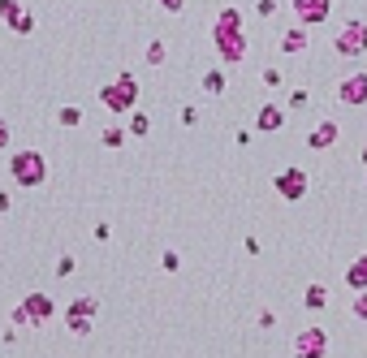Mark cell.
Listing matches in <instances>:
<instances>
[{
    "label": "cell",
    "mask_w": 367,
    "mask_h": 358,
    "mask_svg": "<svg viewBox=\"0 0 367 358\" xmlns=\"http://www.w3.org/2000/svg\"><path fill=\"white\" fill-rule=\"evenodd\" d=\"M212 48H216V57H220V65H242L247 61V31H242V9H233V5H225L216 13V22H212Z\"/></svg>",
    "instance_id": "1"
},
{
    "label": "cell",
    "mask_w": 367,
    "mask_h": 358,
    "mask_svg": "<svg viewBox=\"0 0 367 358\" xmlns=\"http://www.w3.org/2000/svg\"><path fill=\"white\" fill-rule=\"evenodd\" d=\"M48 156L43 151H35V147H27V151H13V160H9V177L22 186V190H39V186H48Z\"/></svg>",
    "instance_id": "2"
},
{
    "label": "cell",
    "mask_w": 367,
    "mask_h": 358,
    "mask_svg": "<svg viewBox=\"0 0 367 358\" xmlns=\"http://www.w3.org/2000/svg\"><path fill=\"white\" fill-rule=\"evenodd\" d=\"M95 99H100L113 117L134 113L138 108V78H134V73H121V78H113V83H104L100 91H95Z\"/></svg>",
    "instance_id": "3"
},
{
    "label": "cell",
    "mask_w": 367,
    "mask_h": 358,
    "mask_svg": "<svg viewBox=\"0 0 367 358\" xmlns=\"http://www.w3.org/2000/svg\"><path fill=\"white\" fill-rule=\"evenodd\" d=\"M333 341H329V332L324 328H298L294 332V341H289V358H329Z\"/></svg>",
    "instance_id": "4"
},
{
    "label": "cell",
    "mask_w": 367,
    "mask_h": 358,
    "mask_svg": "<svg viewBox=\"0 0 367 358\" xmlns=\"http://www.w3.org/2000/svg\"><path fill=\"white\" fill-rule=\"evenodd\" d=\"M273 190H277L281 203H303L307 190H311V177H307V169L289 164V169H281V173L273 177Z\"/></svg>",
    "instance_id": "5"
},
{
    "label": "cell",
    "mask_w": 367,
    "mask_h": 358,
    "mask_svg": "<svg viewBox=\"0 0 367 358\" xmlns=\"http://www.w3.org/2000/svg\"><path fill=\"white\" fill-rule=\"evenodd\" d=\"M333 48H337V57H346V61H359L363 52H367V22H359V17H350L346 27L337 31V39H333Z\"/></svg>",
    "instance_id": "6"
},
{
    "label": "cell",
    "mask_w": 367,
    "mask_h": 358,
    "mask_svg": "<svg viewBox=\"0 0 367 358\" xmlns=\"http://www.w3.org/2000/svg\"><path fill=\"white\" fill-rule=\"evenodd\" d=\"M22 311H27V328H43V324H52V315H57V302H52V294L31 289L27 298H22Z\"/></svg>",
    "instance_id": "7"
},
{
    "label": "cell",
    "mask_w": 367,
    "mask_h": 358,
    "mask_svg": "<svg viewBox=\"0 0 367 358\" xmlns=\"http://www.w3.org/2000/svg\"><path fill=\"white\" fill-rule=\"evenodd\" d=\"M337 104H346V108L367 104V69H354V73H346V78L337 83Z\"/></svg>",
    "instance_id": "8"
},
{
    "label": "cell",
    "mask_w": 367,
    "mask_h": 358,
    "mask_svg": "<svg viewBox=\"0 0 367 358\" xmlns=\"http://www.w3.org/2000/svg\"><path fill=\"white\" fill-rule=\"evenodd\" d=\"M289 9L294 17H298V27H324L329 13H333V0H289Z\"/></svg>",
    "instance_id": "9"
},
{
    "label": "cell",
    "mask_w": 367,
    "mask_h": 358,
    "mask_svg": "<svg viewBox=\"0 0 367 358\" xmlns=\"http://www.w3.org/2000/svg\"><path fill=\"white\" fill-rule=\"evenodd\" d=\"M337 138H341V125H337L333 117H324V121H315V125H311L307 147H311V151H329V147H337Z\"/></svg>",
    "instance_id": "10"
},
{
    "label": "cell",
    "mask_w": 367,
    "mask_h": 358,
    "mask_svg": "<svg viewBox=\"0 0 367 358\" xmlns=\"http://www.w3.org/2000/svg\"><path fill=\"white\" fill-rule=\"evenodd\" d=\"M285 130V108L281 104H259L255 113V134H281Z\"/></svg>",
    "instance_id": "11"
},
{
    "label": "cell",
    "mask_w": 367,
    "mask_h": 358,
    "mask_svg": "<svg viewBox=\"0 0 367 358\" xmlns=\"http://www.w3.org/2000/svg\"><path fill=\"white\" fill-rule=\"evenodd\" d=\"M199 91H203L208 99H220V95L229 91V69H225V65H212V69H203Z\"/></svg>",
    "instance_id": "12"
},
{
    "label": "cell",
    "mask_w": 367,
    "mask_h": 358,
    "mask_svg": "<svg viewBox=\"0 0 367 358\" xmlns=\"http://www.w3.org/2000/svg\"><path fill=\"white\" fill-rule=\"evenodd\" d=\"M329 306H333V289L324 280H311L303 289V311H329Z\"/></svg>",
    "instance_id": "13"
},
{
    "label": "cell",
    "mask_w": 367,
    "mask_h": 358,
    "mask_svg": "<svg viewBox=\"0 0 367 358\" xmlns=\"http://www.w3.org/2000/svg\"><path fill=\"white\" fill-rule=\"evenodd\" d=\"M95 315H100V302H95L91 294H78L65 306V320H95Z\"/></svg>",
    "instance_id": "14"
},
{
    "label": "cell",
    "mask_w": 367,
    "mask_h": 358,
    "mask_svg": "<svg viewBox=\"0 0 367 358\" xmlns=\"http://www.w3.org/2000/svg\"><path fill=\"white\" fill-rule=\"evenodd\" d=\"M346 289H350V294L367 289V250L350 259V268H346Z\"/></svg>",
    "instance_id": "15"
},
{
    "label": "cell",
    "mask_w": 367,
    "mask_h": 358,
    "mask_svg": "<svg viewBox=\"0 0 367 358\" xmlns=\"http://www.w3.org/2000/svg\"><path fill=\"white\" fill-rule=\"evenodd\" d=\"M307 48H311L307 27H303V31H285V35H281V52H285V57H303Z\"/></svg>",
    "instance_id": "16"
},
{
    "label": "cell",
    "mask_w": 367,
    "mask_h": 358,
    "mask_svg": "<svg viewBox=\"0 0 367 358\" xmlns=\"http://www.w3.org/2000/svg\"><path fill=\"white\" fill-rule=\"evenodd\" d=\"M52 117H57L61 130H78V125H82V108H78V104H61Z\"/></svg>",
    "instance_id": "17"
},
{
    "label": "cell",
    "mask_w": 367,
    "mask_h": 358,
    "mask_svg": "<svg viewBox=\"0 0 367 358\" xmlns=\"http://www.w3.org/2000/svg\"><path fill=\"white\" fill-rule=\"evenodd\" d=\"M126 130H130V138H147V134H152V117H147V113H130V121H126Z\"/></svg>",
    "instance_id": "18"
},
{
    "label": "cell",
    "mask_w": 367,
    "mask_h": 358,
    "mask_svg": "<svg viewBox=\"0 0 367 358\" xmlns=\"http://www.w3.org/2000/svg\"><path fill=\"white\" fill-rule=\"evenodd\" d=\"M143 57H147V65H152V69H160V65L168 61V43H164V39H152V43H147V52H143Z\"/></svg>",
    "instance_id": "19"
},
{
    "label": "cell",
    "mask_w": 367,
    "mask_h": 358,
    "mask_svg": "<svg viewBox=\"0 0 367 358\" xmlns=\"http://www.w3.org/2000/svg\"><path fill=\"white\" fill-rule=\"evenodd\" d=\"M126 138H130V130H126V125H108V130L100 134V143H104L108 151H117V147H121V143H126Z\"/></svg>",
    "instance_id": "20"
},
{
    "label": "cell",
    "mask_w": 367,
    "mask_h": 358,
    "mask_svg": "<svg viewBox=\"0 0 367 358\" xmlns=\"http://www.w3.org/2000/svg\"><path fill=\"white\" fill-rule=\"evenodd\" d=\"M22 9H27V5H22V0H0V22H5V27H13Z\"/></svg>",
    "instance_id": "21"
},
{
    "label": "cell",
    "mask_w": 367,
    "mask_h": 358,
    "mask_svg": "<svg viewBox=\"0 0 367 358\" xmlns=\"http://www.w3.org/2000/svg\"><path fill=\"white\" fill-rule=\"evenodd\" d=\"M9 31H13V35H35V13H31V9H22L17 22H13Z\"/></svg>",
    "instance_id": "22"
},
{
    "label": "cell",
    "mask_w": 367,
    "mask_h": 358,
    "mask_svg": "<svg viewBox=\"0 0 367 358\" xmlns=\"http://www.w3.org/2000/svg\"><path fill=\"white\" fill-rule=\"evenodd\" d=\"M160 272H182V255L178 250H160Z\"/></svg>",
    "instance_id": "23"
},
{
    "label": "cell",
    "mask_w": 367,
    "mask_h": 358,
    "mask_svg": "<svg viewBox=\"0 0 367 358\" xmlns=\"http://www.w3.org/2000/svg\"><path fill=\"white\" fill-rule=\"evenodd\" d=\"M91 324H95V320H65L69 337H78V341H82V337H91Z\"/></svg>",
    "instance_id": "24"
},
{
    "label": "cell",
    "mask_w": 367,
    "mask_h": 358,
    "mask_svg": "<svg viewBox=\"0 0 367 358\" xmlns=\"http://www.w3.org/2000/svg\"><path fill=\"white\" fill-rule=\"evenodd\" d=\"M307 104H311V91H307V87H294V95H289V108H294V113H303Z\"/></svg>",
    "instance_id": "25"
},
{
    "label": "cell",
    "mask_w": 367,
    "mask_h": 358,
    "mask_svg": "<svg viewBox=\"0 0 367 358\" xmlns=\"http://www.w3.org/2000/svg\"><path fill=\"white\" fill-rule=\"evenodd\" d=\"M350 315L367 324V289H359V294H354V302H350Z\"/></svg>",
    "instance_id": "26"
},
{
    "label": "cell",
    "mask_w": 367,
    "mask_h": 358,
    "mask_svg": "<svg viewBox=\"0 0 367 358\" xmlns=\"http://www.w3.org/2000/svg\"><path fill=\"white\" fill-rule=\"evenodd\" d=\"M78 272V259H73V255H61L57 259V276H73Z\"/></svg>",
    "instance_id": "27"
},
{
    "label": "cell",
    "mask_w": 367,
    "mask_h": 358,
    "mask_svg": "<svg viewBox=\"0 0 367 358\" xmlns=\"http://www.w3.org/2000/svg\"><path fill=\"white\" fill-rule=\"evenodd\" d=\"M9 147H13V125L0 117V151H9Z\"/></svg>",
    "instance_id": "28"
},
{
    "label": "cell",
    "mask_w": 367,
    "mask_h": 358,
    "mask_svg": "<svg viewBox=\"0 0 367 358\" xmlns=\"http://www.w3.org/2000/svg\"><path fill=\"white\" fill-rule=\"evenodd\" d=\"M91 238H95V242H108V238H113V224H108V220H100V224L91 229Z\"/></svg>",
    "instance_id": "29"
},
{
    "label": "cell",
    "mask_w": 367,
    "mask_h": 358,
    "mask_svg": "<svg viewBox=\"0 0 367 358\" xmlns=\"http://www.w3.org/2000/svg\"><path fill=\"white\" fill-rule=\"evenodd\" d=\"M178 121H182V125H199V108H190V104H186V108L178 113Z\"/></svg>",
    "instance_id": "30"
},
{
    "label": "cell",
    "mask_w": 367,
    "mask_h": 358,
    "mask_svg": "<svg viewBox=\"0 0 367 358\" xmlns=\"http://www.w3.org/2000/svg\"><path fill=\"white\" fill-rule=\"evenodd\" d=\"M156 5H160L164 13H182V9H186V0H156Z\"/></svg>",
    "instance_id": "31"
},
{
    "label": "cell",
    "mask_w": 367,
    "mask_h": 358,
    "mask_svg": "<svg viewBox=\"0 0 367 358\" xmlns=\"http://www.w3.org/2000/svg\"><path fill=\"white\" fill-rule=\"evenodd\" d=\"M9 324H17V328H27V311H22V302H17L13 311H9Z\"/></svg>",
    "instance_id": "32"
},
{
    "label": "cell",
    "mask_w": 367,
    "mask_h": 358,
    "mask_svg": "<svg viewBox=\"0 0 367 358\" xmlns=\"http://www.w3.org/2000/svg\"><path fill=\"white\" fill-rule=\"evenodd\" d=\"M264 87H281V69H264Z\"/></svg>",
    "instance_id": "33"
},
{
    "label": "cell",
    "mask_w": 367,
    "mask_h": 358,
    "mask_svg": "<svg viewBox=\"0 0 367 358\" xmlns=\"http://www.w3.org/2000/svg\"><path fill=\"white\" fill-rule=\"evenodd\" d=\"M259 328H277V311H259Z\"/></svg>",
    "instance_id": "34"
},
{
    "label": "cell",
    "mask_w": 367,
    "mask_h": 358,
    "mask_svg": "<svg viewBox=\"0 0 367 358\" xmlns=\"http://www.w3.org/2000/svg\"><path fill=\"white\" fill-rule=\"evenodd\" d=\"M277 13V0H259V17H273Z\"/></svg>",
    "instance_id": "35"
},
{
    "label": "cell",
    "mask_w": 367,
    "mask_h": 358,
    "mask_svg": "<svg viewBox=\"0 0 367 358\" xmlns=\"http://www.w3.org/2000/svg\"><path fill=\"white\" fill-rule=\"evenodd\" d=\"M251 138H255L251 130H238V134H233V143H238V147H251Z\"/></svg>",
    "instance_id": "36"
},
{
    "label": "cell",
    "mask_w": 367,
    "mask_h": 358,
    "mask_svg": "<svg viewBox=\"0 0 367 358\" xmlns=\"http://www.w3.org/2000/svg\"><path fill=\"white\" fill-rule=\"evenodd\" d=\"M9 208H13V199H9V190H0V216H9Z\"/></svg>",
    "instance_id": "37"
},
{
    "label": "cell",
    "mask_w": 367,
    "mask_h": 358,
    "mask_svg": "<svg viewBox=\"0 0 367 358\" xmlns=\"http://www.w3.org/2000/svg\"><path fill=\"white\" fill-rule=\"evenodd\" d=\"M363 169H367V143H363Z\"/></svg>",
    "instance_id": "38"
},
{
    "label": "cell",
    "mask_w": 367,
    "mask_h": 358,
    "mask_svg": "<svg viewBox=\"0 0 367 358\" xmlns=\"http://www.w3.org/2000/svg\"><path fill=\"white\" fill-rule=\"evenodd\" d=\"M363 182H367V169H363Z\"/></svg>",
    "instance_id": "39"
}]
</instances>
